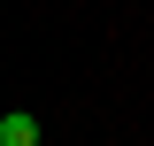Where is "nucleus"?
<instances>
[{
  "label": "nucleus",
  "mask_w": 154,
  "mask_h": 146,
  "mask_svg": "<svg viewBox=\"0 0 154 146\" xmlns=\"http://www.w3.org/2000/svg\"><path fill=\"white\" fill-rule=\"evenodd\" d=\"M0 146H38V115L31 108H8L0 115Z\"/></svg>",
  "instance_id": "obj_1"
}]
</instances>
